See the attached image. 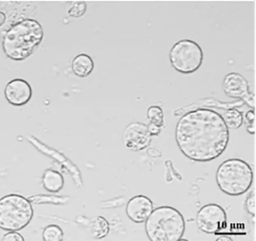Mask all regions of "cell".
Returning <instances> with one entry per match:
<instances>
[{
    "mask_svg": "<svg viewBox=\"0 0 256 241\" xmlns=\"http://www.w3.org/2000/svg\"><path fill=\"white\" fill-rule=\"evenodd\" d=\"M148 127L143 124H135L125 136L126 146L133 150H138L147 147L151 142Z\"/></svg>",
    "mask_w": 256,
    "mask_h": 241,
    "instance_id": "8fae6325",
    "label": "cell"
},
{
    "mask_svg": "<svg viewBox=\"0 0 256 241\" xmlns=\"http://www.w3.org/2000/svg\"><path fill=\"white\" fill-rule=\"evenodd\" d=\"M34 210L30 201L18 194H9L0 198V228L17 231L30 222Z\"/></svg>",
    "mask_w": 256,
    "mask_h": 241,
    "instance_id": "5b68a950",
    "label": "cell"
},
{
    "mask_svg": "<svg viewBox=\"0 0 256 241\" xmlns=\"http://www.w3.org/2000/svg\"><path fill=\"white\" fill-rule=\"evenodd\" d=\"M222 117L227 127L231 129L238 128L244 122L243 113L234 108L227 110Z\"/></svg>",
    "mask_w": 256,
    "mask_h": 241,
    "instance_id": "2e32d148",
    "label": "cell"
},
{
    "mask_svg": "<svg viewBox=\"0 0 256 241\" xmlns=\"http://www.w3.org/2000/svg\"><path fill=\"white\" fill-rule=\"evenodd\" d=\"M64 234L61 228L56 224L46 226L42 232L43 240L46 241H60L63 239Z\"/></svg>",
    "mask_w": 256,
    "mask_h": 241,
    "instance_id": "ac0fdd59",
    "label": "cell"
},
{
    "mask_svg": "<svg viewBox=\"0 0 256 241\" xmlns=\"http://www.w3.org/2000/svg\"><path fill=\"white\" fill-rule=\"evenodd\" d=\"M222 88L227 96L238 98L250 108H254V94L250 91L248 80L240 74L232 72L226 75L222 81Z\"/></svg>",
    "mask_w": 256,
    "mask_h": 241,
    "instance_id": "ba28073f",
    "label": "cell"
},
{
    "mask_svg": "<svg viewBox=\"0 0 256 241\" xmlns=\"http://www.w3.org/2000/svg\"><path fill=\"white\" fill-rule=\"evenodd\" d=\"M148 118L151 124L162 128L164 125V115L162 108L157 106H150L147 111Z\"/></svg>",
    "mask_w": 256,
    "mask_h": 241,
    "instance_id": "e0dca14e",
    "label": "cell"
},
{
    "mask_svg": "<svg viewBox=\"0 0 256 241\" xmlns=\"http://www.w3.org/2000/svg\"><path fill=\"white\" fill-rule=\"evenodd\" d=\"M226 211L216 204H208L198 210L196 216L198 228L203 232L215 234L226 226Z\"/></svg>",
    "mask_w": 256,
    "mask_h": 241,
    "instance_id": "52a82bcc",
    "label": "cell"
},
{
    "mask_svg": "<svg viewBox=\"0 0 256 241\" xmlns=\"http://www.w3.org/2000/svg\"><path fill=\"white\" fill-rule=\"evenodd\" d=\"M245 117L246 130L249 134H253L255 133V114L254 110H248L245 115Z\"/></svg>",
    "mask_w": 256,
    "mask_h": 241,
    "instance_id": "44dd1931",
    "label": "cell"
},
{
    "mask_svg": "<svg viewBox=\"0 0 256 241\" xmlns=\"http://www.w3.org/2000/svg\"><path fill=\"white\" fill-rule=\"evenodd\" d=\"M254 173L245 160L232 158L225 160L218 168L216 180L220 190L230 196H238L251 187Z\"/></svg>",
    "mask_w": 256,
    "mask_h": 241,
    "instance_id": "277c9868",
    "label": "cell"
},
{
    "mask_svg": "<svg viewBox=\"0 0 256 241\" xmlns=\"http://www.w3.org/2000/svg\"><path fill=\"white\" fill-rule=\"evenodd\" d=\"M6 14L0 10V26H2L6 22Z\"/></svg>",
    "mask_w": 256,
    "mask_h": 241,
    "instance_id": "603a6c76",
    "label": "cell"
},
{
    "mask_svg": "<svg viewBox=\"0 0 256 241\" xmlns=\"http://www.w3.org/2000/svg\"><path fill=\"white\" fill-rule=\"evenodd\" d=\"M4 94L10 104L20 106L26 104L30 100L32 96V89L26 80L14 78L6 84Z\"/></svg>",
    "mask_w": 256,
    "mask_h": 241,
    "instance_id": "9c48e42d",
    "label": "cell"
},
{
    "mask_svg": "<svg viewBox=\"0 0 256 241\" xmlns=\"http://www.w3.org/2000/svg\"><path fill=\"white\" fill-rule=\"evenodd\" d=\"M87 5L84 1H76L68 10V14L72 17L82 16L86 10Z\"/></svg>",
    "mask_w": 256,
    "mask_h": 241,
    "instance_id": "d6986e66",
    "label": "cell"
},
{
    "mask_svg": "<svg viewBox=\"0 0 256 241\" xmlns=\"http://www.w3.org/2000/svg\"><path fill=\"white\" fill-rule=\"evenodd\" d=\"M154 210L152 200L144 195H138L129 200L126 206L128 218L136 223L144 222Z\"/></svg>",
    "mask_w": 256,
    "mask_h": 241,
    "instance_id": "30bf717a",
    "label": "cell"
},
{
    "mask_svg": "<svg viewBox=\"0 0 256 241\" xmlns=\"http://www.w3.org/2000/svg\"><path fill=\"white\" fill-rule=\"evenodd\" d=\"M169 58L175 70L182 74H192L201 66L204 52L196 42L182 39L172 46L170 51Z\"/></svg>",
    "mask_w": 256,
    "mask_h": 241,
    "instance_id": "8992f818",
    "label": "cell"
},
{
    "mask_svg": "<svg viewBox=\"0 0 256 241\" xmlns=\"http://www.w3.org/2000/svg\"><path fill=\"white\" fill-rule=\"evenodd\" d=\"M24 240V239L23 236L20 234L16 232L15 231H10V232L6 234L2 238V240L5 241H22Z\"/></svg>",
    "mask_w": 256,
    "mask_h": 241,
    "instance_id": "7402d4cb",
    "label": "cell"
},
{
    "mask_svg": "<svg viewBox=\"0 0 256 241\" xmlns=\"http://www.w3.org/2000/svg\"><path fill=\"white\" fill-rule=\"evenodd\" d=\"M74 72L80 77L88 76L94 67L91 57L86 54H80L73 59L72 64Z\"/></svg>",
    "mask_w": 256,
    "mask_h": 241,
    "instance_id": "4fadbf2b",
    "label": "cell"
},
{
    "mask_svg": "<svg viewBox=\"0 0 256 241\" xmlns=\"http://www.w3.org/2000/svg\"><path fill=\"white\" fill-rule=\"evenodd\" d=\"M245 206L248 212L254 216L256 214V198L254 191L252 190L246 197L245 201Z\"/></svg>",
    "mask_w": 256,
    "mask_h": 241,
    "instance_id": "ffe728a7",
    "label": "cell"
},
{
    "mask_svg": "<svg viewBox=\"0 0 256 241\" xmlns=\"http://www.w3.org/2000/svg\"><path fill=\"white\" fill-rule=\"evenodd\" d=\"M146 234L152 241H178L186 228L182 214L176 208L163 206L153 210L145 221Z\"/></svg>",
    "mask_w": 256,
    "mask_h": 241,
    "instance_id": "3957f363",
    "label": "cell"
},
{
    "mask_svg": "<svg viewBox=\"0 0 256 241\" xmlns=\"http://www.w3.org/2000/svg\"><path fill=\"white\" fill-rule=\"evenodd\" d=\"M216 240L217 241H232V239L230 237L226 236H222L220 237H219Z\"/></svg>",
    "mask_w": 256,
    "mask_h": 241,
    "instance_id": "cb8c5ba5",
    "label": "cell"
},
{
    "mask_svg": "<svg viewBox=\"0 0 256 241\" xmlns=\"http://www.w3.org/2000/svg\"><path fill=\"white\" fill-rule=\"evenodd\" d=\"M230 133L216 112L200 108L182 115L176 124L175 140L180 150L188 159L198 162L212 160L226 150Z\"/></svg>",
    "mask_w": 256,
    "mask_h": 241,
    "instance_id": "6da1fadb",
    "label": "cell"
},
{
    "mask_svg": "<svg viewBox=\"0 0 256 241\" xmlns=\"http://www.w3.org/2000/svg\"><path fill=\"white\" fill-rule=\"evenodd\" d=\"M244 103L240 100L232 102H222L213 98H206L197 100L196 102L178 108L174 112V114L179 116L186 114L190 110L204 107H214L218 108L228 110L231 108H236L244 105Z\"/></svg>",
    "mask_w": 256,
    "mask_h": 241,
    "instance_id": "7c38bea8",
    "label": "cell"
},
{
    "mask_svg": "<svg viewBox=\"0 0 256 241\" xmlns=\"http://www.w3.org/2000/svg\"><path fill=\"white\" fill-rule=\"evenodd\" d=\"M89 232L94 238L100 239L105 237L110 231V226L107 220L102 216H97L92 219L88 226Z\"/></svg>",
    "mask_w": 256,
    "mask_h": 241,
    "instance_id": "9a60e30c",
    "label": "cell"
},
{
    "mask_svg": "<svg viewBox=\"0 0 256 241\" xmlns=\"http://www.w3.org/2000/svg\"><path fill=\"white\" fill-rule=\"evenodd\" d=\"M44 34L42 27L38 22L33 18H24L6 31L2 42L3 50L10 59L22 60L36 50Z\"/></svg>",
    "mask_w": 256,
    "mask_h": 241,
    "instance_id": "7a4b0ae2",
    "label": "cell"
},
{
    "mask_svg": "<svg viewBox=\"0 0 256 241\" xmlns=\"http://www.w3.org/2000/svg\"><path fill=\"white\" fill-rule=\"evenodd\" d=\"M42 182L44 188L52 192H59L64 184L62 176L58 172L52 170H47L44 172Z\"/></svg>",
    "mask_w": 256,
    "mask_h": 241,
    "instance_id": "5bb4252c",
    "label": "cell"
}]
</instances>
